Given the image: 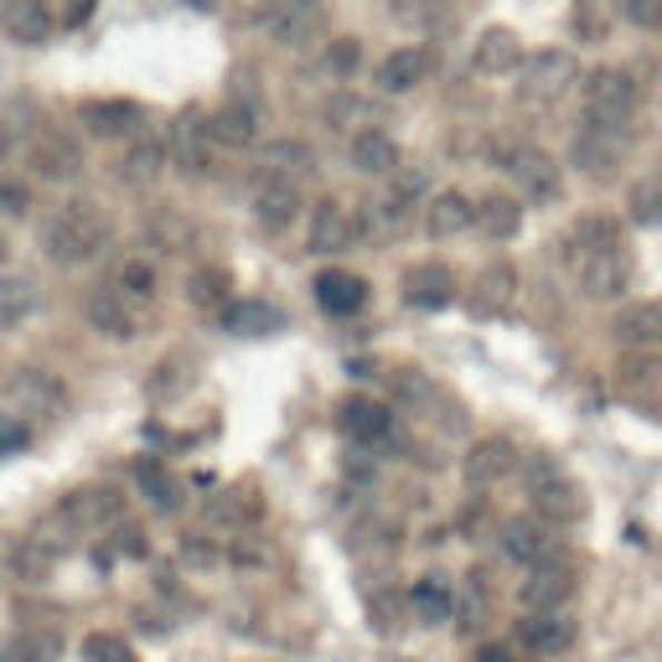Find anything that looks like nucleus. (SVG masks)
<instances>
[{"label": "nucleus", "instance_id": "f257e3e1", "mask_svg": "<svg viewBox=\"0 0 662 662\" xmlns=\"http://www.w3.org/2000/svg\"><path fill=\"white\" fill-rule=\"evenodd\" d=\"M42 254L52 259V264H62V270H73V264H89V259H99L109 249V239H114V218H109L99 202H89V197H68V202H58V208L42 218Z\"/></svg>", "mask_w": 662, "mask_h": 662}, {"label": "nucleus", "instance_id": "f03ea898", "mask_svg": "<svg viewBox=\"0 0 662 662\" xmlns=\"http://www.w3.org/2000/svg\"><path fill=\"white\" fill-rule=\"evenodd\" d=\"M528 477V496H533V518L554 528H570L585 518V492L564 477V467H554L549 455H533V461H518Z\"/></svg>", "mask_w": 662, "mask_h": 662}, {"label": "nucleus", "instance_id": "7ed1b4c3", "mask_svg": "<svg viewBox=\"0 0 662 662\" xmlns=\"http://www.w3.org/2000/svg\"><path fill=\"white\" fill-rule=\"evenodd\" d=\"M574 83H580L574 52L549 47V52H533V58L518 62V99H523V104H559Z\"/></svg>", "mask_w": 662, "mask_h": 662}, {"label": "nucleus", "instance_id": "20e7f679", "mask_svg": "<svg viewBox=\"0 0 662 662\" xmlns=\"http://www.w3.org/2000/svg\"><path fill=\"white\" fill-rule=\"evenodd\" d=\"M642 104V89H636L632 73H621V68H595L585 78V120L590 124H626Z\"/></svg>", "mask_w": 662, "mask_h": 662}, {"label": "nucleus", "instance_id": "39448f33", "mask_svg": "<svg viewBox=\"0 0 662 662\" xmlns=\"http://www.w3.org/2000/svg\"><path fill=\"white\" fill-rule=\"evenodd\" d=\"M570 264L590 301H621L632 290V259H626V249H570Z\"/></svg>", "mask_w": 662, "mask_h": 662}, {"label": "nucleus", "instance_id": "423d86ee", "mask_svg": "<svg viewBox=\"0 0 662 662\" xmlns=\"http://www.w3.org/2000/svg\"><path fill=\"white\" fill-rule=\"evenodd\" d=\"M508 177L518 187V197H528V202H559V192H564V165L549 151H539V146L508 151Z\"/></svg>", "mask_w": 662, "mask_h": 662}, {"label": "nucleus", "instance_id": "0eeeda50", "mask_svg": "<svg viewBox=\"0 0 662 662\" xmlns=\"http://www.w3.org/2000/svg\"><path fill=\"white\" fill-rule=\"evenodd\" d=\"M124 512V492L120 487H78L58 502V523L73 528V533H89V528H114Z\"/></svg>", "mask_w": 662, "mask_h": 662}, {"label": "nucleus", "instance_id": "6e6552de", "mask_svg": "<svg viewBox=\"0 0 662 662\" xmlns=\"http://www.w3.org/2000/svg\"><path fill=\"white\" fill-rule=\"evenodd\" d=\"M83 317H89L93 331H104L114 342H136L140 327H146V305L130 301V295L114 285H99L89 301H83Z\"/></svg>", "mask_w": 662, "mask_h": 662}, {"label": "nucleus", "instance_id": "1a4fd4ad", "mask_svg": "<svg viewBox=\"0 0 662 662\" xmlns=\"http://www.w3.org/2000/svg\"><path fill=\"white\" fill-rule=\"evenodd\" d=\"M502 549H508L512 564H523V570H539V564H554L559 559V528L543 523V518H512L502 528Z\"/></svg>", "mask_w": 662, "mask_h": 662}, {"label": "nucleus", "instance_id": "9d476101", "mask_svg": "<svg viewBox=\"0 0 662 662\" xmlns=\"http://www.w3.org/2000/svg\"><path fill=\"white\" fill-rule=\"evenodd\" d=\"M574 636H580V621H574L570 611H528V616L518 621V648L533 652V658L570 652Z\"/></svg>", "mask_w": 662, "mask_h": 662}, {"label": "nucleus", "instance_id": "9b49d317", "mask_svg": "<svg viewBox=\"0 0 662 662\" xmlns=\"http://www.w3.org/2000/svg\"><path fill=\"white\" fill-rule=\"evenodd\" d=\"M574 590H580V574L564 559H554V564L528 570V580L518 585V601H523V611H564L574 601Z\"/></svg>", "mask_w": 662, "mask_h": 662}, {"label": "nucleus", "instance_id": "f8f14e48", "mask_svg": "<svg viewBox=\"0 0 662 662\" xmlns=\"http://www.w3.org/2000/svg\"><path fill=\"white\" fill-rule=\"evenodd\" d=\"M165 151L171 161L187 171V177H202L212 165V130H208V114H197V109H181L177 124H171V140H165Z\"/></svg>", "mask_w": 662, "mask_h": 662}, {"label": "nucleus", "instance_id": "ddd939ff", "mask_svg": "<svg viewBox=\"0 0 662 662\" xmlns=\"http://www.w3.org/2000/svg\"><path fill=\"white\" fill-rule=\"evenodd\" d=\"M621 151H626V130H616V124H585V130L574 136L570 161L580 165L585 177H611L621 165Z\"/></svg>", "mask_w": 662, "mask_h": 662}, {"label": "nucleus", "instance_id": "4468645a", "mask_svg": "<svg viewBox=\"0 0 662 662\" xmlns=\"http://www.w3.org/2000/svg\"><path fill=\"white\" fill-rule=\"evenodd\" d=\"M11 399L21 404V414H47V420H58L62 409H68V389L47 368H21L11 378Z\"/></svg>", "mask_w": 662, "mask_h": 662}, {"label": "nucleus", "instance_id": "2eb2a0df", "mask_svg": "<svg viewBox=\"0 0 662 662\" xmlns=\"http://www.w3.org/2000/svg\"><path fill=\"white\" fill-rule=\"evenodd\" d=\"M78 120H83L89 136L114 140V136H136L140 120H146V109H140L136 99H83V104H78Z\"/></svg>", "mask_w": 662, "mask_h": 662}, {"label": "nucleus", "instance_id": "dca6fc26", "mask_svg": "<svg viewBox=\"0 0 662 662\" xmlns=\"http://www.w3.org/2000/svg\"><path fill=\"white\" fill-rule=\"evenodd\" d=\"M249 208H254V218L270 228V233H280V228H290L295 223V212H301V187L285 181V177H259Z\"/></svg>", "mask_w": 662, "mask_h": 662}, {"label": "nucleus", "instance_id": "f3484780", "mask_svg": "<svg viewBox=\"0 0 662 662\" xmlns=\"http://www.w3.org/2000/svg\"><path fill=\"white\" fill-rule=\"evenodd\" d=\"M337 424H342V435L352 440V445H383V440L393 435V414L383 404H373V399H342V409H337Z\"/></svg>", "mask_w": 662, "mask_h": 662}, {"label": "nucleus", "instance_id": "a211bd4d", "mask_svg": "<svg viewBox=\"0 0 662 662\" xmlns=\"http://www.w3.org/2000/svg\"><path fill=\"white\" fill-rule=\"evenodd\" d=\"M358 243V218L352 208H342L337 197H327L317 212H311V254H342Z\"/></svg>", "mask_w": 662, "mask_h": 662}, {"label": "nucleus", "instance_id": "6ab92c4d", "mask_svg": "<svg viewBox=\"0 0 662 662\" xmlns=\"http://www.w3.org/2000/svg\"><path fill=\"white\" fill-rule=\"evenodd\" d=\"M461 471H467L471 487H496L502 477H512V471H518V451H512V440L487 435V440H477V445L467 451Z\"/></svg>", "mask_w": 662, "mask_h": 662}, {"label": "nucleus", "instance_id": "aec40b11", "mask_svg": "<svg viewBox=\"0 0 662 662\" xmlns=\"http://www.w3.org/2000/svg\"><path fill=\"white\" fill-rule=\"evenodd\" d=\"M404 301L414 305V311H440V305L455 301V274L445 270V264H435V259H424V264H414V270L404 274Z\"/></svg>", "mask_w": 662, "mask_h": 662}, {"label": "nucleus", "instance_id": "412c9836", "mask_svg": "<svg viewBox=\"0 0 662 662\" xmlns=\"http://www.w3.org/2000/svg\"><path fill=\"white\" fill-rule=\"evenodd\" d=\"M208 130H212V146H228V151H249L259 140V114L254 104H243V99H228L208 114Z\"/></svg>", "mask_w": 662, "mask_h": 662}, {"label": "nucleus", "instance_id": "4be33fe9", "mask_svg": "<svg viewBox=\"0 0 662 662\" xmlns=\"http://www.w3.org/2000/svg\"><path fill=\"white\" fill-rule=\"evenodd\" d=\"M518 62H523V42H518V31L508 27H487L471 47V68L487 78H502V73H518Z\"/></svg>", "mask_w": 662, "mask_h": 662}, {"label": "nucleus", "instance_id": "5701e85b", "mask_svg": "<svg viewBox=\"0 0 662 662\" xmlns=\"http://www.w3.org/2000/svg\"><path fill=\"white\" fill-rule=\"evenodd\" d=\"M611 331H616V342L626 347V352H652V347L662 342V305L658 301L621 305V317L611 321Z\"/></svg>", "mask_w": 662, "mask_h": 662}, {"label": "nucleus", "instance_id": "b1692460", "mask_svg": "<svg viewBox=\"0 0 662 662\" xmlns=\"http://www.w3.org/2000/svg\"><path fill=\"white\" fill-rule=\"evenodd\" d=\"M477 228V202L467 192H435L430 197V208H424V233L430 239H455V233H467Z\"/></svg>", "mask_w": 662, "mask_h": 662}, {"label": "nucleus", "instance_id": "393cba45", "mask_svg": "<svg viewBox=\"0 0 662 662\" xmlns=\"http://www.w3.org/2000/svg\"><path fill=\"white\" fill-rule=\"evenodd\" d=\"M414 223V202H404V197H378V202H368L358 218V239H373V243H393L404 228Z\"/></svg>", "mask_w": 662, "mask_h": 662}, {"label": "nucleus", "instance_id": "a878e982", "mask_svg": "<svg viewBox=\"0 0 662 662\" xmlns=\"http://www.w3.org/2000/svg\"><path fill=\"white\" fill-rule=\"evenodd\" d=\"M317 305L327 317H352L368 305V280L352 270H321L317 274Z\"/></svg>", "mask_w": 662, "mask_h": 662}, {"label": "nucleus", "instance_id": "bb28decb", "mask_svg": "<svg viewBox=\"0 0 662 662\" xmlns=\"http://www.w3.org/2000/svg\"><path fill=\"white\" fill-rule=\"evenodd\" d=\"M424 73H430V52L424 47H399L373 68V83L378 93H409L424 83Z\"/></svg>", "mask_w": 662, "mask_h": 662}, {"label": "nucleus", "instance_id": "cd10ccee", "mask_svg": "<svg viewBox=\"0 0 662 662\" xmlns=\"http://www.w3.org/2000/svg\"><path fill=\"white\" fill-rule=\"evenodd\" d=\"M223 327L233 331V337H280V331H285V311H280L274 301L249 295V301H228L223 305Z\"/></svg>", "mask_w": 662, "mask_h": 662}, {"label": "nucleus", "instance_id": "c85d7f7f", "mask_svg": "<svg viewBox=\"0 0 662 662\" xmlns=\"http://www.w3.org/2000/svg\"><path fill=\"white\" fill-rule=\"evenodd\" d=\"M404 601H409V616L424 621V626H445V621L455 616V585L445 580V574H424V580H414V590H409Z\"/></svg>", "mask_w": 662, "mask_h": 662}, {"label": "nucleus", "instance_id": "c756f323", "mask_svg": "<svg viewBox=\"0 0 662 662\" xmlns=\"http://www.w3.org/2000/svg\"><path fill=\"white\" fill-rule=\"evenodd\" d=\"M78 165H83V151H78L68 136H37L31 140V171L42 181H73L78 177Z\"/></svg>", "mask_w": 662, "mask_h": 662}, {"label": "nucleus", "instance_id": "7c9ffc66", "mask_svg": "<svg viewBox=\"0 0 662 662\" xmlns=\"http://www.w3.org/2000/svg\"><path fill=\"white\" fill-rule=\"evenodd\" d=\"M512 295H518V270H512L508 259H496V264H487V270L477 274V285H471V311H477V317H502L512 305Z\"/></svg>", "mask_w": 662, "mask_h": 662}, {"label": "nucleus", "instance_id": "2f4dec72", "mask_svg": "<svg viewBox=\"0 0 662 662\" xmlns=\"http://www.w3.org/2000/svg\"><path fill=\"white\" fill-rule=\"evenodd\" d=\"M259 508H264V502H259V487L254 482H233L218 496H208V512H202V518H208L212 528H249L259 518Z\"/></svg>", "mask_w": 662, "mask_h": 662}, {"label": "nucleus", "instance_id": "473e14b6", "mask_svg": "<svg viewBox=\"0 0 662 662\" xmlns=\"http://www.w3.org/2000/svg\"><path fill=\"white\" fill-rule=\"evenodd\" d=\"M311 171H317V156H311L305 140H270V146L259 151V177H285L301 187Z\"/></svg>", "mask_w": 662, "mask_h": 662}, {"label": "nucleus", "instance_id": "72a5a7b5", "mask_svg": "<svg viewBox=\"0 0 662 662\" xmlns=\"http://www.w3.org/2000/svg\"><path fill=\"white\" fill-rule=\"evenodd\" d=\"M62 559V543L58 539H21L11 549V574L21 580V585H42V580H52V570H58Z\"/></svg>", "mask_w": 662, "mask_h": 662}, {"label": "nucleus", "instance_id": "f704fd0d", "mask_svg": "<svg viewBox=\"0 0 662 662\" xmlns=\"http://www.w3.org/2000/svg\"><path fill=\"white\" fill-rule=\"evenodd\" d=\"M477 228H482L492 243L518 239V228H523V202L512 192H487L482 202H477Z\"/></svg>", "mask_w": 662, "mask_h": 662}, {"label": "nucleus", "instance_id": "c9c22d12", "mask_svg": "<svg viewBox=\"0 0 662 662\" xmlns=\"http://www.w3.org/2000/svg\"><path fill=\"white\" fill-rule=\"evenodd\" d=\"M352 165L362 177H393L399 171V146L383 130H362V136H352Z\"/></svg>", "mask_w": 662, "mask_h": 662}, {"label": "nucleus", "instance_id": "e433bc0d", "mask_svg": "<svg viewBox=\"0 0 662 662\" xmlns=\"http://www.w3.org/2000/svg\"><path fill=\"white\" fill-rule=\"evenodd\" d=\"M0 21H6V31H11L16 42H42L47 31H52V16H47L42 0H6L0 6Z\"/></svg>", "mask_w": 662, "mask_h": 662}, {"label": "nucleus", "instance_id": "4c0bfd02", "mask_svg": "<svg viewBox=\"0 0 662 662\" xmlns=\"http://www.w3.org/2000/svg\"><path fill=\"white\" fill-rule=\"evenodd\" d=\"M136 487L151 496L156 512H177L181 508V492H177V482H171V471H165L161 455H140L136 461Z\"/></svg>", "mask_w": 662, "mask_h": 662}, {"label": "nucleus", "instance_id": "58836bf2", "mask_svg": "<svg viewBox=\"0 0 662 662\" xmlns=\"http://www.w3.org/2000/svg\"><path fill=\"white\" fill-rule=\"evenodd\" d=\"M37 280L31 274H0V327L11 331V327H21V321L37 311Z\"/></svg>", "mask_w": 662, "mask_h": 662}, {"label": "nucleus", "instance_id": "ea45409f", "mask_svg": "<svg viewBox=\"0 0 662 662\" xmlns=\"http://www.w3.org/2000/svg\"><path fill=\"white\" fill-rule=\"evenodd\" d=\"M161 165H165V146H156V140H136V146L120 156L114 177H120L124 187H151V181L161 177Z\"/></svg>", "mask_w": 662, "mask_h": 662}, {"label": "nucleus", "instance_id": "a19ab883", "mask_svg": "<svg viewBox=\"0 0 662 662\" xmlns=\"http://www.w3.org/2000/svg\"><path fill=\"white\" fill-rule=\"evenodd\" d=\"M270 31L285 47H305V37L321 31V21H317V11H311V0H280V11L270 16Z\"/></svg>", "mask_w": 662, "mask_h": 662}, {"label": "nucleus", "instance_id": "79ce46f5", "mask_svg": "<svg viewBox=\"0 0 662 662\" xmlns=\"http://www.w3.org/2000/svg\"><path fill=\"white\" fill-rule=\"evenodd\" d=\"M626 218L642 228L662 223V177L658 171H652V177H636L632 187H626Z\"/></svg>", "mask_w": 662, "mask_h": 662}, {"label": "nucleus", "instance_id": "37998d69", "mask_svg": "<svg viewBox=\"0 0 662 662\" xmlns=\"http://www.w3.org/2000/svg\"><path fill=\"white\" fill-rule=\"evenodd\" d=\"M570 249H626V243H621V223L605 218V212H590V218L574 223Z\"/></svg>", "mask_w": 662, "mask_h": 662}, {"label": "nucleus", "instance_id": "c03bdc74", "mask_svg": "<svg viewBox=\"0 0 662 662\" xmlns=\"http://www.w3.org/2000/svg\"><path fill=\"white\" fill-rule=\"evenodd\" d=\"M109 285L114 290H124V295H130V301H151L156 290H161V280H156V264L151 259H124L120 270H114V280H109Z\"/></svg>", "mask_w": 662, "mask_h": 662}, {"label": "nucleus", "instance_id": "a18cd8bd", "mask_svg": "<svg viewBox=\"0 0 662 662\" xmlns=\"http://www.w3.org/2000/svg\"><path fill=\"white\" fill-rule=\"evenodd\" d=\"M228 290H233L228 270L208 264V270H197V274H192V285H187V295H192L197 311H223V305H228Z\"/></svg>", "mask_w": 662, "mask_h": 662}, {"label": "nucleus", "instance_id": "49530a36", "mask_svg": "<svg viewBox=\"0 0 662 662\" xmlns=\"http://www.w3.org/2000/svg\"><path fill=\"white\" fill-rule=\"evenodd\" d=\"M83 662H136V652L120 632H89L83 636Z\"/></svg>", "mask_w": 662, "mask_h": 662}, {"label": "nucleus", "instance_id": "de8ad7c7", "mask_svg": "<svg viewBox=\"0 0 662 662\" xmlns=\"http://www.w3.org/2000/svg\"><path fill=\"white\" fill-rule=\"evenodd\" d=\"M0 212H6V218H27L31 212V187L6 177V171H0Z\"/></svg>", "mask_w": 662, "mask_h": 662}, {"label": "nucleus", "instance_id": "09e8293b", "mask_svg": "<svg viewBox=\"0 0 662 662\" xmlns=\"http://www.w3.org/2000/svg\"><path fill=\"white\" fill-rule=\"evenodd\" d=\"M114 554L120 559H146L151 554V539L140 523H114Z\"/></svg>", "mask_w": 662, "mask_h": 662}, {"label": "nucleus", "instance_id": "8fccbe9b", "mask_svg": "<svg viewBox=\"0 0 662 662\" xmlns=\"http://www.w3.org/2000/svg\"><path fill=\"white\" fill-rule=\"evenodd\" d=\"M621 16L642 31H662V0H616Z\"/></svg>", "mask_w": 662, "mask_h": 662}, {"label": "nucleus", "instance_id": "3c124183", "mask_svg": "<svg viewBox=\"0 0 662 662\" xmlns=\"http://www.w3.org/2000/svg\"><path fill=\"white\" fill-rule=\"evenodd\" d=\"M27 440H31V424L21 420V414H11V409H0V455L21 451Z\"/></svg>", "mask_w": 662, "mask_h": 662}, {"label": "nucleus", "instance_id": "603ef678", "mask_svg": "<svg viewBox=\"0 0 662 662\" xmlns=\"http://www.w3.org/2000/svg\"><path fill=\"white\" fill-rule=\"evenodd\" d=\"M181 559H187L192 570H212L223 554H218V543H208L202 533H187V539H181Z\"/></svg>", "mask_w": 662, "mask_h": 662}, {"label": "nucleus", "instance_id": "864d4df0", "mask_svg": "<svg viewBox=\"0 0 662 662\" xmlns=\"http://www.w3.org/2000/svg\"><path fill=\"white\" fill-rule=\"evenodd\" d=\"M393 16L409 21V27H435L440 6H435V0H393Z\"/></svg>", "mask_w": 662, "mask_h": 662}, {"label": "nucleus", "instance_id": "5fc2aeb1", "mask_svg": "<svg viewBox=\"0 0 662 662\" xmlns=\"http://www.w3.org/2000/svg\"><path fill=\"white\" fill-rule=\"evenodd\" d=\"M424 187H430V177H424L420 165H404V161H399V171H393V197L414 202V197H424Z\"/></svg>", "mask_w": 662, "mask_h": 662}, {"label": "nucleus", "instance_id": "6e6d98bb", "mask_svg": "<svg viewBox=\"0 0 662 662\" xmlns=\"http://www.w3.org/2000/svg\"><path fill=\"white\" fill-rule=\"evenodd\" d=\"M574 31H580L585 42H601L605 37V16H595V0H580V6H574Z\"/></svg>", "mask_w": 662, "mask_h": 662}, {"label": "nucleus", "instance_id": "4d7b16f0", "mask_svg": "<svg viewBox=\"0 0 662 662\" xmlns=\"http://www.w3.org/2000/svg\"><path fill=\"white\" fill-rule=\"evenodd\" d=\"M93 16V0H62V11L52 16V27H62V31H73V27H83Z\"/></svg>", "mask_w": 662, "mask_h": 662}, {"label": "nucleus", "instance_id": "13d9d810", "mask_svg": "<svg viewBox=\"0 0 662 662\" xmlns=\"http://www.w3.org/2000/svg\"><path fill=\"white\" fill-rule=\"evenodd\" d=\"M368 611H373V621H378V626H383V632H393V626H399V611H409V601H393V595H378V601L368 605Z\"/></svg>", "mask_w": 662, "mask_h": 662}, {"label": "nucleus", "instance_id": "bf43d9fd", "mask_svg": "<svg viewBox=\"0 0 662 662\" xmlns=\"http://www.w3.org/2000/svg\"><path fill=\"white\" fill-rule=\"evenodd\" d=\"M331 68H337V73H352V68H358V42H352V37H342V42H331Z\"/></svg>", "mask_w": 662, "mask_h": 662}, {"label": "nucleus", "instance_id": "052dcab7", "mask_svg": "<svg viewBox=\"0 0 662 662\" xmlns=\"http://www.w3.org/2000/svg\"><path fill=\"white\" fill-rule=\"evenodd\" d=\"M264 559H270V549L259 539H243L239 549H233V564H243V570H249V564H264Z\"/></svg>", "mask_w": 662, "mask_h": 662}, {"label": "nucleus", "instance_id": "680f3d73", "mask_svg": "<svg viewBox=\"0 0 662 662\" xmlns=\"http://www.w3.org/2000/svg\"><path fill=\"white\" fill-rule=\"evenodd\" d=\"M477 662H518V648H482Z\"/></svg>", "mask_w": 662, "mask_h": 662}, {"label": "nucleus", "instance_id": "e2e57ef3", "mask_svg": "<svg viewBox=\"0 0 662 662\" xmlns=\"http://www.w3.org/2000/svg\"><path fill=\"white\" fill-rule=\"evenodd\" d=\"M6 151H11V120H0V161H6Z\"/></svg>", "mask_w": 662, "mask_h": 662}, {"label": "nucleus", "instance_id": "0e129e2a", "mask_svg": "<svg viewBox=\"0 0 662 662\" xmlns=\"http://www.w3.org/2000/svg\"><path fill=\"white\" fill-rule=\"evenodd\" d=\"M6 249H11V243H6V233H0V259H6Z\"/></svg>", "mask_w": 662, "mask_h": 662}]
</instances>
